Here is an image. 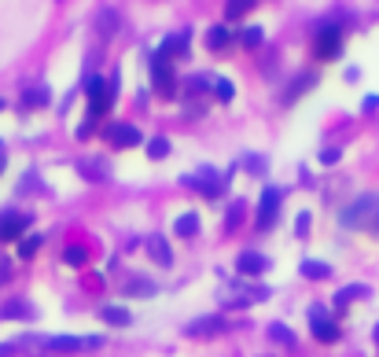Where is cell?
Segmentation results:
<instances>
[{
  "label": "cell",
  "instance_id": "cell-1",
  "mask_svg": "<svg viewBox=\"0 0 379 357\" xmlns=\"http://www.w3.org/2000/svg\"><path fill=\"white\" fill-rule=\"evenodd\" d=\"M339 221L346 225V229H361V232L379 236V192H365V196H357L339 214Z\"/></svg>",
  "mask_w": 379,
  "mask_h": 357
},
{
  "label": "cell",
  "instance_id": "cell-2",
  "mask_svg": "<svg viewBox=\"0 0 379 357\" xmlns=\"http://www.w3.org/2000/svg\"><path fill=\"white\" fill-rule=\"evenodd\" d=\"M85 96H89V118L96 122L100 115H107L114 96H118V70H111V77L100 74H89L85 77Z\"/></svg>",
  "mask_w": 379,
  "mask_h": 357
},
{
  "label": "cell",
  "instance_id": "cell-3",
  "mask_svg": "<svg viewBox=\"0 0 379 357\" xmlns=\"http://www.w3.org/2000/svg\"><path fill=\"white\" fill-rule=\"evenodd\" d=\"M342 52V26L339 23H321L317 34H313V56L317 59H339Z\"/></svg>",
  "mask_w": 379,
  "mask_h": 357
},
{
  "label": "cell",
  "instance_id": "cell-4",
  "mask_svg": "<svg viewBox=\"0 0 379 357\" xmlns=\"http://www.w3.org/2000/svg\"><path fill=\"white\" fill-rule=\"evenodd\" d=\"M104 140L114 151H129V148H140L144 144V133L129 122H111V125H104Z\"/></svg>",
  "mask_w": 379,
  "mask_h": 357
},
{
  "label": "cell",
  "instance_id": "cell-5",
  "mask_svg": "<svg viewBox=\"0 0 379 357\" xmlns=\"http://www.w3.org/2000/svg\"><path fill=\"white\" fill-rule=\"evenodd\" d=\"M104 346L100 335H48L44 339V350L52 353H81V350H96Z\"/></svg>",
  "mask_w": 379,
  "mask_h": 357
},
{
  "label": "cell",
  "instance_id": "cell-6",
  "mask_svg": "<svg viewBox=\"0 0 379 357\" xmlns=\"http://www.w3.org/2000/svg\"><path fill=\"white\" fill-rule=\"evenodd\" d=\"M30 225H34V218H30L26 210H0V243L23 239Z\"/></svg>",
  "mask_w": 379,
  "mask_h": 357
},
{
  "label": "cell",
  "instance_id": "cell-7",
  "mask_svg": "<svg viewBox=\"0 0 379 357\" xmlns=\"http://www.w3.org/2000/svg\"><path fill=\"white\" fill-rule=\"evenodd\" d=\"M309 332H313V339H321V343H339V335H342L324 306H309Z\"/></svg>",
  "mask_w": 379,
  "mask_h": 357
},
{
  "label": "cell",
  "instance_id": "cell-8",
  "mask_svg": "<svg viewBox=\"0 0 379 357\" xmlns=\"http://www.w3.org/2000/svg\"><path fill=\"white\" fill-rule=\"evenodd\" d=\"M276 214H280V188H266V192H261V199H258V210H254V225L261 232H269Z\"/></svg>",
  "mask_w": 379,
  "mask_h": 357
},
{
  "label": "cell",
  "instance_id": "cell-9",
  "mask_svg": "<svg viewBox=\"0 0 379 357\" xmlns=\"http://www.w3.org/2000/svg\"><path fill=\"white\" fill-rule=\"evenodd\" d=\"M151 85H155L159 96H173L177 92V70H173L170 59H155L151 63Z\"/></svg>",
  "mask_w": 379,
  "mask_h": 357
},
{
  "label": "cell",
  "instance_id": "cell-10",
  "mask_svg": "<svg viewBox=\"0 0 379 357\" xmlns=\"http://www.w3.org/2000/svg\"><path fill=\"white\" fill-rule=\"evenodd\" d=\"M266 269H269V258L258 254V251H243V254L236 258V273H240V277H254V280H258Z\"/></svg>",
  "mask_w": 379,
  "mask_h": 357
},
{
  "label": "cell",
  "instance_id": "cell-11",
  "mask_svg": "<svg viewBox=\"0 0 379 357\" xmlns=\"http://www.w3.org/2000/svg\"><path fill=\"white\" fill-rule=\"evenodd\" d=\"M77 173L85 177V181H92V184L111 181V170L104 166V158H77Z\"/></svg>",
  "mask_w": 379,
  "mask_h": 357
},
{
  "label": "cell",
  "instance_id": "cell-12",
  "mask_svg": "<svg viewBox=\"0 0 379 357\" xmlns=\"http://www.w3.org/2000/svg\"><path fill=\"white\" fill-rule=\"evenodd\" d=\"M225 328H228V320H225V317H199V320H192L185 332H188V335L206 339V335H221Z\"/></svg>",
  "mask_w": 379,
  "mask_h": 357
},
{
  "label": "cell",
  "instance_id": "cell-13",
  "mask_svg": "<svg viewBox=\"0 0 379 357\" xmlns=\"http://www.w3.org/2000/svg\"><path fill=\"white\" fill-rule=\"evenodd\" d=\"M188 184H199L206 199H218L221 196V181H218V173H213L210 166H199V173L188 177Z\"/></svg>",
  "mask_w": 379,
  "mask_h": 357
},
{
  "label": "cell",
  "instance_id": "cell-14",
  "mask_svg": "<svg viewBox=\"0 0 379 357\" xmlns=\"http://www.w3.org/2000/svg\"><path fill=\"white\" fill-rule=\"evenodd\" d=\"M313 85H317V74H313V70H302V74L284 89V104H294V100H299V96H306Z\"/></svg>",
  "mask_w": 379,
  "mask_h": 357
},
{
  "label": "cell",
  "instance_id": "cell-15",
  "mask_svg": "<svg viewBox=\"0 0 379 357\" xmlns=\"http://www.w3.org/2000/svg\"><path fill=\"white\" fill-rule=\"evenodd\" d=\"M147 254H151L159 265H173V251L162 236H147Z\"/></svg>",
  "mask_w": 379,
  "mask_h": 357
},
{
  "label": "cell",
  "instance_id": "cell-16",
  "mask_svg": "<svg viewBox=\"0 0 379 357\" xmlns=\"http://www.w3.org/2000/svg\"><path fill=\"white\" fill-rule=\"evenodd\" d=\"M228 44H232V30L228 26H210L206 30V48L210 52H225Z\"/></svg>",
  "mask_w": 379,
  "mask_h": 357
},
{
  "label": "cell",
  "instance_id": "cell-17",
  "mask_svg": "<svg viewBox=\"0 0 379 357\" xmlns=\"http://www.w3.org/2000/svg\"><path fill=\"white\" fill-rule=\"evenodd\" d=\"M100 317H104V324H114V328H129V324H133V313H129L125 306H104Z\"/></svg>",
  "mask_w": 379,
  "mask_h": 357
},
{
  "label": "cell",
  "instance_id": "cell-18",
  "mask_svg": "<svg viewBox=\"0 0 379 357\" xmlns=\"http://www.w3.org/2000/svg\"><path fill=\"white\" fill-rule=\"evenodd\" d=\"M48 100H52V92H48L44 85H34V89L23 92V111H41Z\"/></svg>",
  "mask_w": 379,
  "mask_h": 357
},
{
  "label": "cell",
  "instance_id": "cell-19",
  "mask_svg": "<svg viewBox=\"0 0 379 357\" xmlns=\"http://www.w3.org/2000/svg\"><path fill=\"white\" fill-rule=\"evenodd\" d=\"M173 232H177L180 239H192L195 232H199V214H180L177 225H173Z\"/></svg>",
  "mask_w": 379,
  "mask_h": 357
},
{
  "label": "cell",
  "instance_id": "cell-20",
  "mask_svg": "<svg viewBox=\"0 0 379 357\" xmlns=\"http://www.w3.org/2000/svg\"><path fill=\"white\" fill-rule=\"evenodd\" d=\"M302 277H306V280H328V277H332V265L306 258V262H302Z\"/></svg>",
  "mask_w": 379,
  "mask_h": 357
},
{
  "label": "cell",
  "instance_id": "cell-21",
  "mask_svg": "<svg viewBox=\"0 0 379 357\" xmlns=\"http://www.w3.org/2000/svg\"><path fill=\"white\" fill-rule=\"evenodd\" d=\"M34 310H30V302H8L4 310H0V320H30Z\"/></svg>",
  "mask_w": 379,
  "mask_h": 357
},
{
  "label": "cell",
  "instance_id": "cell-22",
  "mask_svg": "<svg viewBox=\"0 0 379 357\" xmlns=\"http://www.w3.org/2000/svg\"><path fill=\"white\" fill-rule=\"evenodd\" d=\"M240 41H243V48H251V52H258V48L266 44V30H261V26H247L243 34H240Z\"/></svg>",
  "mask_w": 379,
  "mask_h": 357
},
{
  "label": "cell",
  "instance_id": "cell-23",
  "mask_svg": "<svg viewBox=\"0 0 379 357\" xmlns=\"http://www.w3.org/2000/svg\"><path fill=\"white\" fill-rule=\"evenodd\" d=\"M368 295V287L365 284H354V287H342L339 291V295H335V306H339V310H342V306H350L354 299H365Z\"/></svg>",
  "mask_w": 379,
  "mask_h": 357
},
{
  "label": "cell",
  "instance_id": "cell-24",
  "mask_svg": "<svg viewBox=\"0 0 379 357\" xmlns=\"http://www.w3.org/2000/svg\"><path fill=\"white\" fill-rule=\"evenodd\" d=\"M166 155H170V140L162 137V133L147 140V158H155V162H159V158H166Z\"/></svg>",
  "mask_w": 379,
  "mask_h": 357
},
{
  "label": "cell",
  "instance_id": "cell-25",
  "mask_svg": "<svg viewBox=\"0 0 379 357\" xmlns=\"http://www.w3.org/2000/svg\"><path fill=\"white\" fill-rule=\"evenodd\" d=\"M63 262H67V265H74V269H81V265L89 262V251H85V247H77V243H70V247L63 251Z\"/></svg>",
  "mask_w": 379,
  "mask_h": 357
},
{
  "label": "cell",
  "instance_id": "cell-26",
  "mask_svg": "<svg viewBox=\"0 0 379 357\" xmlns=\"http://www.w3.org/2000/svg\"><path fill=\"white\" fill-rule=\"evenodd\" d=\"M213 92H218V100H221V104H232L236 85H232L228 77H213Z\"/></svg>",
  "mask_w": 379,
  "mask_h": 357
},
{
  "label": "cell",
  "instance_id": "cell-27",
  "mask_svg": "<svg viewBox=\"0 0 379 357\" xmlns=\"http://www.w3.org/2000/svg\"><path fill=\"white\" fill-rule=\"evenodd\" d=\"M41 243H44V236H37V232H34V236H23V239H19V254H23V258H34V254L41 251Z\"/></svg>",
  "mask_w": 379,
  "mask_h": 357
},
{
  "label": "cell",
  "instance_id": "cell-28",
  "mask_svg": "<svg viewBox=\"0 0 379 357\" xmlns=\"http://www.w3.org/2000/svg\"><path fill=\"white\" fill-rule=\"evenodd\" d=\"M269 339H276V343H284V346H294V332L287 324H269Z\"/></svg>",
  "mask_w": 379,
  "mask_h": 357
},
{
  "label": "cell",
  "instance_id": "cell-29",
  "mask_svg": "<svg viewBox=\"0 0 379 357\" xmlns=\"http://www.w3.org/2000/svg\"><path fill=\"white\" fill-rule=\"evenodd\" d=\"M118 23H122V19H118V11L111 8V11H100V23H96V26H100V34L107 37V34H114V30H118Z\"/></svg>",
  "mask_w": 379,
  "mask_h": 357
},
{
  "label": "cell",
  "instance_id": "cell-30",
  "mask_svg": "<svg viewBox=\"0 0 379 357\" xmlns=\"http://www.w3.org/2000/svg\"><path fill=\"white\" fill-rule=\"evenodd\" d=\"M254 8V0H225V15L228 19H240V15H247Z\"/></svg>",
  "mask_w": 379,
  "mask_h": 357
},
{
  "label": "cell",
  "instance_id": "cell-31",
  "mask_svg": "<svg viewBox=\"0 0 379 357\" xmlns=\"http://www.w3.org/2000/svg\"><path fill=\"white\" fill-rule=\"evenodd\" d=\"M240 218H243V203H232V210H228V218H225V229L232 232L236 225H240Z\"/></svg>",
  "mask_w": 379,
  "mask_h": 357
},
{
  "label": "cell",
  "instance_id": "cell-32",
  "mask_svg": "<svg viewBox=\"0 0 379 357\" xmlns=\"http://www.w3.org/2000/svg\"><path fill=\"white\" fill-rule=\"evenodd\" d=\"M125 291H129V295H155V284L151 280H140V284H129Z\"/></svg>",
  "mask_w": 379,
  "mask_h": 357
},
{
  "label": "cell",
  "instance_id": "cell-33",
  "mask_svg": "<svg viewBox=\"0 0 379 357\" xmlns=\"http://www.w3.org/2000/svg\"><path fill=\"white\" fill-rule=\"evenodd\" d=\"M339 158H342V151H339V148H328V151H321V162H324V166H335Z\"/></svg>",
  "mask_w": 379,
  "mask_h": 357
},
{
  "label": "cell",
  "instance_id": "cell-34",
  "mask_svg": "<svg viewBox=\"0 0 379 357\" xmlns=\"http://www.w3.org/2000/svg\"><path fill=\"white\" fill-rule=\"evenodd\" d=\"M361 111H365V115H372V111H379V96H365V100H361Z\"/></svg>",
  "mask_w": 379,
  "mask_h": 357
},
{
  "label": "cell",
  "instance_id": "cell-35",
  "mask_svg": "<svg viewBox=\"0 0 379 357\" xmlns=\"http://www.w3.org/2000/svg\"><path fill=\"white\" fill-rule=\"evenodd\" d=\"M8 277H11V262H8V258H4V254H0V284H4Z\"/></svg>",
  "mask_w": 379,
  "mask_h": 357
},
{
  "label": "cell",
  "instance_id": "cell-36",
  "mask_svg": "<svg viewBox=\"0 0 379 357\" xmlns=\"http://www.w3.org/2000/svg\"><path fill=\"white\" fill-rule=\"evenodd\" d=\"M294 232H299V236L309 232V214H299V225H294Z\"/></svg>",
  "mask_w": 379,
  "mask_h": 357
},
{
  "label": "cell",
  "instance_id": "cell-37",
  "mask_svg": "<svg viewBox=\"0 0 379 357\" xmlns=\"http://www.w3.org/2000/svg\"><path fill=\"white\" fill-rule=\"evenodd\" d=\"M8 170V148H4V140H0V173Z\"/></svg>",
  "mask_w": 379,
  "mask_h": 357
},
{
  "label": "cell",
  "instance_id": "cell-38",
  "mask_svg": "<svg viewBox=\"0 0 379 357\" xmlns=\"http://www.w3.org/2000/svg\"><path fill=\"white\" fill-rule=\"evenodd\" d=\"M375 346H379V328H375Z\"/></svg>",
  "mask_w": 379,
  "mask_h": 357
}]
</instances>
